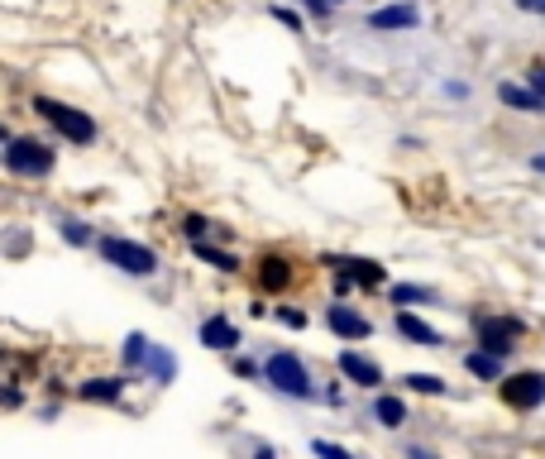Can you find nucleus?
<instances>
[{
  "label": "nucleus",
  "instance_id": "nucleus-1",
  "mask_svg": "<svg viewBox=\"0 0 545 459\" xmlns=\"http://www.w3.org/2000/svg\"><path fill=\"white\" fill-rule=\"evenodd\" d=\"M263 388H273V393L287 397V402H316V397H321L316 378L306 369V359L292 350H273L263 359Z\"/></svg>",
  "mask_w": 545,
  "mask_h": 459
},
{
  "label": "nucleus",
  "instance_id": "nucleus-2",
  "mask_svg": "<svg viewBox=\"0 0 545 459\" xmlns=\"http://www.w3.org/2000/svg\"><path fill=\"white\" fill-rule=\"evenodd\" d=\"M5 173L10 177H29V182H39V177H48L53 168H58V149L48 144V139H39V134H15L5 130Z\"/></svg>",
  "mask_w": 545,
  "mask_h": 459
},
{
  "label": "nucleus",
  "instance_id": "nucleus-3",
  "mask_svg": "<svg viewBox=\"0 0 545 459\" xmlns=\"http://www.w3.org/2000/svg\"><path fill=\"white\" fill-rule=\"evenodd\" d=\"M34 115H44V125L58 139H67V144H77V149H87V144H96V120H91L82 106H67V101H58V96H34Z\"/></svg>",
  "mask_w": 545,
  "mask_h": 459
},
{
  "label": "nucleus",
  "instance_id": "nucleus-4",
  "mask_svg": "<svg viewBox=\"0 0 545 459\" xmlns=\"http://www.w3.org/2000/svg\"><path fill=\"white\" fill-rule=\"evenodd\" d=\"M96 249H101V259H106L115 273H125V278H153V273L163 268L158 249L130 240V235H101V240H96Z\"/></svg>",
  "mask_w": 545,
  "mask_h": 459
},
{
  "label": "nucleus",
  "instance_id": "nucleus-5",
  "mask_svg": "<svg viewBox=\"0 0 545 459\" xmlns=\"http://www.w3.org/2000/svg\"><path fill=\"white\" fill-rule=\"evenodd\" d=\"M522 340H526L522 316H507V311H479V316H474V345H483V350H493L507 359Z\"/></svg>",
  "mask_w": 545,
  "mask_h": 459
},
{
  "label": "nucleus",
  "instance_id": "nucleus-6",
  "mask_svg": "<svg viewBox=\"0 0 545 459\" xmlns=\"http://www.w3.org/2000/svg\"><path fill=\"white\" fill-rule=\"evenodd\" d=\"M498 393L512 412H536V407H545V373H536V369L507 373L498 383Z\"/></svg>",
  "mask_w": 545,
  "mask_h": 459
},
{
  "label": "nucleus",
  "instance_id": "nucleus-7",
  "mask_svg": "<svg viewBox=\"0 0 545 459\" xmlns=\"http://www.w3.org/2000/svg\"><path fill=\"white\" fill-rule=\"evenodd\" d=\"M364 24L373 34H412V29H421V5L416 0H388V5H373Z\"/></svg>",
  "mask_w": 545,
  "mask_h": 459
},
{
  "label": "nucleus",
  "instance_id": "nucleus-8",
  "mask_svg": "<svg viewBox=\"0 0 545 459\" xmlns=\"http://www.w3.org/2000/svg\"><path fill=\"white\" fill-rule=\"evenodd\" d=\"M326 326L335 340H345V345H364L373 335V321L359 311V306H349L345 297H335V302L326 306Z\"/></svg>",
  "mask_w": 545,
  "mask_h": 459
},
{
  "label": "nucleus",
  "instance_id": "nucleus-9",
  "mask_svg": "<svg viewBox=\"0 0 545 459\" xmlns=\"http://www.w3.org/2000/svg\"><path fill=\"white\" fill-rule=\"evenodd\" d=\"M197 340L206 345V350H216V354H235L244 345V335H240V326L230 321V311H211V316H201Z\"/></svg>",
  "mask_w": 545,
  "mask_h": 459
},
{
  "label": "nucleus",
  "instance_id": "nucleus-10",
  "mask_svg": "<svg viewBox=\"0 0 545 459\" xmlns=\"http://www.w3.org/2000/svg\"><path fill=\"white\" fill-rule=\"evenodd\" d=\"M335 369L345 373V383H354V388H364V393H378L388 378H383V364L378 359H369L364 350H340V359H335Z\"/></svg>",
  "mask_w": 545,
  "mask_h": 459
},
{
  "label": "nucleus",
  "instance_id": "nucleus-11",
  "mask_svg": "<svg viewBox=\"0 0 545 459\" xmlns=\"http://www.w3.org/2000/svg\"><path fill=\"white\" fill-rule=\"evenodd\" d=\"M393 330L407 340V345H416V350H445V335H440L426 316H416L412 306H397V316H393Z\"/></svg>",
  "mask_w": 545,
  "mask_h": 459
},
{
  "label": "nucleus",
  "instance_id": "nucleus-12",
  "mask_svg": "<svg viewBox=\"0 0 545 459\" xmlns=\"http://www.w3.org/2000/svg\"><path fill=\"white\" fill-rule=\"evenodd\" d=\"M125 388H130V373H101V378H87V383H77V397L82 402H96V407H120L125 402Z\"/></svg>",
  "mask_w": 545,
  "mask_h": 459
},
{
  "label": "nucleus",
  "instance_id": "nucleus-13",
  "mask_svg": "<svg viewBox=\"0 0 545 459\" xmlns=\"http://www.w3.org/2000/svg\"><path fill=\"white\" fill-rule=\"evenodd\" d=\"M330 268H340V273H349L359 287H383L388 283V268L378 259H359V254H330Z\"/></svg>",
  "mask_w": 545,
  "mask_h": 459
},
{
  "label": "nucleus",
  "instance_id": "nucleus-14",
  "mask_svg": "<svg viewBox=\"0 0 545 459\" xmlns=\"http://www.w3.org/2000/svg\"><path fill=\"white\" fill-rule=\"evenodd\" d=\"M177 373H182V359H177L163 340H153V350H149V364H144V378H149L153 388H173L177 383Z\"/></svg>",
  "mask_w": 545,
  "mask_h": 459
},
{
  "label": "nucleus",
  "instance_id": "nucleus-15",
  "mask_svg": "<svg viewBox=\"0 0 545 459\" xmlns=\"http://www.w3.org/2000/svg\"><path fill=\"white\" fill-rule=\"evenodd\" d=\"M498 101L507 110H526V115H545V96L531 82H502L498 87Z\"/></svg>",
  "mask_w": 545,
  "mask_h": 459
},
{
  "label": "nucleus",
  "instance_id": "nucleus-16",
  "mask_svg": "<svg viewBox=\"0 0 545 459\" xmlns=\"http://www.w3.org/2000/svg\"><path fill=\"white\" fill-rule=\"evenodd\" d=\"M464 369L474 373L479 383H502V378H507V359L493 350H483V345H474V350L464 354Z\"/></svg>",
  "mask_w": 545,
  "mask_h": 459
},
{
  "label": "nucleus",
  "instance_id": "nucleus-17",
  "mask_svg": "<svg viewBox=\"0 0 545 459\" xmlns=\"http://www.w3.org/2000/svg\"><path fill=\"white\" fill-rule=\"evenodd\" d=\"M149 350H153V340L144 335V330H130V335L120 340V364H125V373H130V378H144Z\"/></svg>",
  "mask_w": 545,
  "mask_h": 459
},
{
  "label": "nucleus",
  "instance_id": "nucleus-18",
  "mask_svg": "<svg viewBox=\"0 0 545 459\" xmlns=\"http://www.w3.org/2000/svg\"><path fill=\"white\" fill-rule=\"evenodd\" d=\"M373 421H378L383 431H402V426H407V402L397 393H383V388H378V393H373Z\"/></svg>",
  "mask_w": 545,
  "mask_h": 459
},
{
  "label": "nucleus",
  "instance_id": "nucleus-19",
  "mask_svg": "<svg viewBox=\"0 0 545 459\" xmlns=\"http://www.w3.org/2000/svg\"><path fill=\"white\" fill-rule=\"evenodd\" d=\"M259 283L268 287V292H283V287L292 283V263H287L283 254H263L259 259Z\"/></svg>",
  "mask_w": 545,
  "mask_h": 459
},
{
  "label": "nucleus",
  "instance_id": "nucleus-20",
  "mask_svg": "<svg viewBox=\"0 0 545 459\" xmlns=\"http://www.w3.org/2000/svg\"><path fill=\"white\" fill-rule=\"evenodd\" d=\"M192 254H197L201 263H211L216 273H240V259H235L230 249H220V244H211V240H192Z\"/></svg>",
  "mask_w": 545,
  "mask_h": 459
},
{
  "label": "nucleus",
  "instance_id": "nucleus-21",
  "mask_svg": "<svg viewBox=\"0 0 545 459\" xmlns=\"http://www.w3.org/2000/svg\"><path fill=\"white\" fill-rule=\"evenodd\" d=\"M388 297H393V306H431V302H440L436 287H426V283H393L388 287Z\"/></svg>",
  "mask_w": 545,
  "mask_h": 459
},
{
  "label": "nucleus",
  "instance_id": "nucleus-22",
  "mask_svg": "<svg viewBox=\"0 0 545 459\" xmlns=\"http://www.w3.org/2000/svg\"><path fill=\"white\" fill-rule=\"evenodd\" d=\"M58 240L72 244V249H87V244H96V230L77 216H58Z\"/></svg>",
  "mask_w": 545,
  "mask_h": 459
},
{
  "label": "nucleus",
  "instance_id": "nucleus-23",
  "mask_svg": "<svg viewBox=\"0 0 545 459\" xmlns=\"http://www.w3.org/2000/svg\"><path fill=\"white\" fill-rule=\"evenodd\" d=\"M402 388H407V393H421V397H445L450 393V383H445L440 373H407Z\"/></svg>",
  "mask_w": 545,
  "mask_h": 459
},
{
  "label": "nucleus",
  "instance_id": "nucleus-24",
  "mask_svg": "<svg viewBox=\"0 0 545 459\" xmlns=\"http://www.w3.org/2000/svg\"><path fill=\"white\" fill-rule=\"evenodd\" d=\"M182 235H187V240H211V235H225V230H216V225L206 216H197V211H187V216H182Z\"/></svg>",
  "mask_w": 545,
  "mask_h": 459
},
{
  "label": "nucleus",
  "instance_id": "nucleus-25",
  "mask_svg": "<svg viewBox=\"0 0 545 459\" xmlns=\"http://www.w3.org/2000/svg\"><path fill=\"white\" fill-rule=\"evenodd\" d=\"M273 316H278V326H287V330H306V326H311V316H306L302 306H278Z\"/></svg>",
  "mask_w": 545,
  "mask_h": 459
},
{
  "label": "nucleus",
  "instance_id": "nucleus-26",
  "mask_svg": "<svg viewBox=\"0 0 545 459\" xmlns=\"http://www.w3.org/2000/svg\"><path fill=\"white\" fill-rule=\"evenodd\" d=\"M297 5H302L311 20H330L335 15V0H297Z\"/></svg>",
  "mask_w": 545,
  "mask_h": 459
},
{
  "label": "nucleus",
  "instance_id": "nucleus-27",
  "mask_svg": "<svg viewBox=\"0 0 545 459\" xmlns=\"http://www.w3.org/2000/svg\"><path fill=\"white\" fill-rule=\"evenodd\" d=\"M273 20H278V24H287L292 34H302V29H306V20H302V15H297V10H287V5H273Z\"/></svg>",
  "mask_w": 545,
  "mask_h": 459
},
{
  "label": "nucleus",
  "instance_id": "nucleus-28",
  "mask_svg": "<svg viewBox=\"0 0 545 459\" xmlns=\"http://www.w3.org/2000/svg\"><path fill=\"white\" fill-rule=\"evenodd\" d=\"M311 450H316V455H330V459H349V450L335 445V440H311Z\"/></svg>",
  "mask_w": 545,
  "mask_h": 459
},
{
  "label": "nucleus",
  "instance_id": "nucleus-29",
  "mask_svg": "<svg viewBox=\"0 0 545 459\" xmlns=\"http://www.w3.org/2000/svg\"><path fill=\"white\" fill-rule=\"evenodd\" d=\"M440 91H445L450 101H469V82H440Z\"/></svg>",
  "mask_w": 545,
  "mask_h": 459
},
{
  "label": "nucleus",
  "instance_id": "nucleus-30",
  "mask_svg": "<svg viewBox=\"0 0 545 459\" xmlns=\"http://www.w3.org/2000/svg\"><path fill=\"white\" fill-rule=\"evenodd\" d=\"M235 373H240V378H263V364H254V359H235Z\"/></svg>",
  "mask_w": 545,
  "mask_h": 459
},
{
  "label": "nucleus",
  "instance_id": "nucleus-31",
  "mask_svg": "<svg viewBox=\"0 0 545 459\" xmlns=\"http://www.w3.org/2000/svg\"><path fill=\"white\" fill-rule=\"evenodd\" d=\"M512 5H517L522 15H541L545 20V0H512Z\"/></svg>",
  "mask_w": 545,
  "mask_h": 459
},
{
  "label": "nucleus",
  "instance_id": "nucleus-32",
  "mask_svg": "<svg viewBox=\"0 0 545 459\" xmlns=\"http://www.w3.org/2000/svg\"><path fill=\"white\" fill-rule=\"evenodd\" d=\"M526 82H531V87L545 96V67H531V72H526Z\"/></svg>",
  "mask_w": 545,
  "mask_h": 459
},
{
  "label": "nucleus",
  "instance_id": "nucleus-33",
  "mask_svg": "<svg viewBox=\"0 0 545 459\" xmlns=\"http://www.w3.org/2000/svg\"><path fill=\"white\" fill-rule=\"evenodd\" d=\"M531 173L545 177V153H531Z\"/></svg>",
  "mask_w": 545,
  "mask_h": 459
}]
</instances>
